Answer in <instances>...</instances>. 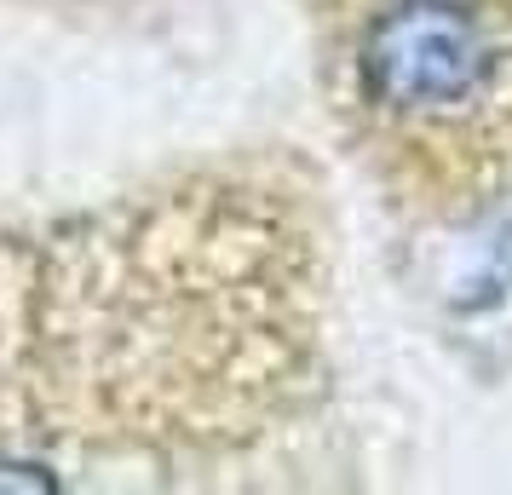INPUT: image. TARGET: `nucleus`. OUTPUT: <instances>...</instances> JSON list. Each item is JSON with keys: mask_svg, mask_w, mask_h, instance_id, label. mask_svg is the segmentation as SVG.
Listing matches in <instances>:
<instances>
[{"mask_svg": "<svg viewBox=\"0 0 512 495\" xmlns=\"http://www.w3.org/2000/svg\"><path fill=\"white\" fill-rule=\"evenodd\" d=\"M0 484H18V490H52V478H41V467H12V461H0Z\"/></svg>", "mask_w": 512, "mask_h": 495, "instance_id": "2", "label": "nucleus"}, {"mask_svg": "<svg viewBox=\"0 0 512 495\" xmlns=\"http://www.w3.org/2000/svg\"><path fill=\"white\" fill-rule=\"evenodd\" d=\"M363 70L386 104L432 110V104H461L478 93L489 47L478 24L455 6H403L369 29Z\"/></svg>", "mask_w": 512, "mask_h": 495, "instance_id": "1", "label": "nucleus"}]
</instances>
